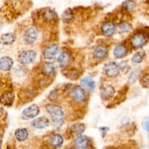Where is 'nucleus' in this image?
<instances>
[{
	"instance_id": "obj_25",
	"label": "nucleus",
	"mask_w": 149,
	"mask_h": 149,
	"mask_svg": "<svg viewBox=\"0 0 149 149\" xmlns=\"http://www.w3.org/2000/svg\"><path fill=\"white\" fill-rule=\"evenodd\" d=\"M144 56H145V54H144L143 52L136 53L132 56V61L133 63H135V64H139V63H141V61L143 60Z\"/></svg>"
},
{
	"instance_id": "obj_29",
	"label": "nucleus",
	"mask_w": 149,
	"mask_h": 149,
	"mask_svg": "<svg viewBox=\"0 0 149 149\" xmlns=\"http://www.w3.org/2000/svg\"><path fill=\"white\" fill-rule=\"evenodd\" d=\"M141 83L145 88H149V74H146L141 79Z\"/></svg>"
},
{
	"instance_id": "obj_30",
	"label": "nucleus",
	"mask_w": 149,
	"mask_h": 149,
	"mask_svg": "<svg viewBox=\"0 0 149 149\" xmlns=\"http://www.w3.org/2000/svg\"><path fill=\"white\" fill-rule=\"evenodd\" d=\"M72 16H73L72 12H71L70 10H67L63 14V19L65 20H69L70 19L72 18Z\"/></svg>"
},
{
	"instance_id": "obj_19",
	"label": "nucleus",
	"mask_w": 149,
	"mask_h": 149,
	"mask_svg": "<svg viewBox=\"0 0 149 149\" xmlns=\"http://www.w3.org/2000/svg\"><path fill=\"white\" fill-rule=\"evenodd\" d=\"M127 53V48L124 45H119L115 48L113 51V55L116 58H123Z\"/></svg>"
},
{
	"instance_id": "obj_6",
	"label": "nucleus",
	"mask_w": 149,
	"mask_h": 149,
	"mask_svg": "<svg viewBox=\"0 0 149 149\" xmlns=\"http://www.w3.org/2000/svg\"><path fill=\"white\" fill-rule=\"evenodd\" d=\"M38 37V31L36 28L31 27L28 30L26 31L24 34V41L26 43L31 44L33 43L36 39Z\"/></svg>"
},
{
	"instance_id": "obj_33",
	"label": "nucleus",
	"mask_w": 149,
	"mask_h": 149,
	"mask_svg": "<svg viewBox=\"0 0 149 149\" xmlns=\"http://www.w3.org/2000/svg\"><path fill=\"white\" fill-rule=\"evenodd\" d=\"M0 149H1V147H0Z\"/></svg>"
},
{
	"instance_id": "obj_23",
	"label": "nucleus",
	"mask_w": 149,
	"mask_h": 149,
	"mask_svg": "<svg viewBox=\"0 0 149 149\" xmlns=\"http://www.w3.org/2000/svg\"><path fill=\"white\" fill-rule=\"evenodd\" d=\"M85 129V127L82 124H76L71 127V133L74 135H80L82 132H84Z\"/></svg>"
},
{
	"instance_id": "obj_8",
	"label": "nucleus",
	"mask_w": 149,
	"mask_h": 149,
	"mask_svg": "<svg viewBox=\"0 0 149 149\" xmlns=\"http://www.w3.org/2000/svg\"><path fill=\"white\" fill-rule=\"evenodd\" d=\"M76 149H88L90 146V140L84 135H79L74 141Z\"/></svg>"
},
{
	"instance_id": "obj_27",
	"label": "nucleus",
	"mask_w": 149,
	"mask_h": 149,
	"mask_svg": "<svg viewBox=\"0 0 149 149\" xmlns=\"http://www.w3.org/2000/svg\"><path fill=\"white\" fill-rule=\"evenodd\" d=\"M123 7L127 11H132L135 7V3L131 0H127L123 4Z\"/></svg>"
},
{
	"instance_id": "obj_14",
	"label": "nucleus",
	"mask_w": 149,
	"mask_h": 149,
	"mask_svg": "<svg viewBox=\"0 0 149 149\" xmlns=\"http://www.w3.org/2000/svg\"><path fill=\"white\" fill-rule=\"evenodd\" d=\"M116 32V26L112 22H106L102 26V32L106 37H111Z\"/></svg>"
},
{
	"instance_id": "obj_28",
	"label": "nucleus",
	"mask_w": 149,
	"mask_h": 149,
	"mask_svg": "<svg viewBox=\"0 0 149 149\" xmlns=\"http://www.w3.org/2000/svg\"><path fill=\"white\" fill-rule=\"evenodd\" d=\"M140 72H141L140 70H135V71L132 72L129 77L130 82V83H134V82L138 79V76H139L140 74Z\"/></svg>"
},
{
	"instance_id": "obj_1",
	"label": "nucleus",
	"mask_w": 149,
	"mask_h": 149,
	"mask_svg": "<svg viewBox=\"0 0 149 149\" xmlns=\"http://www.w3.org/2000/svg\"><path fill=\"white\" fill-rule=\"evenodd\" d=\"M46 110L48 113L50 115L54 124L56 126H61L62 124V120L63 118L64 112L63 108L61 106L57 105H52V104H48L46 105Z\"/></svg>"
},
{
	"instance_id": "obj_10",
	"label": "nucleus",
	"mask_w": 149,
	"mask_h": 149,
	"mask_svg": "<svg viewBox=\"0 0 149 149\" xmlns=\"http://www.w3.org/2000/svg\"><path fill=\"white\" fill-rule=\"evenodd\" d=\"M81 86L85 90L93 92L95 88V82L92 77L87 76L81 80Z\"/></svg>"
},
{
	"instance_id": "obj_26",
	"label": "nucleus",
	"mask_w": 149,
	"mask_h": 149,
	"mask_svg": "<svg viewBox=\"0 0 149 149\" xmlns=\"http://www.w3.org/2000/svg\"><path fill=\"white\" fill-rule=\"evenodd\" d=\"M56 14L52 10H47L44 13V18L47 20H53L56 18Z\"/></svg>"
},
{
	"instance_id": "obj_21",
	"label": "nucleus",
	"mask_w": 149,
	"mask_h": 149,
	"mask_svg": "<svg viewBox=\"0 0 149 149\" xmlns=\"http://www.w3.org/2000/svg\"><path fill=\"white\" fill-rule=\"evenodd\" d=\"M115 93V89H113V86H108L105 87L103 89L101 92V96L103 99H108L109 98L112 97Z\"/></svg>"
},
{
	"instance_id": "obj_2",
	"label": "nucleus",
	"mask_w": 149,
	"mask_h": 149,
	"mask_svg": "<svg viewBox=\"0 0 149 149\" xmlns=\"http://www.w3.org/2000/svg\"><path fill=\"white\" fill-rule=\"evenodd\" d=\"M36 56V53L35 51H24L20 53L18 56V61L22 64H27L33 62Z\"/></svg>"
},
{
	"instance_id": "obj_12",
	"label": "nucleus",
	"mask_w": 149,
	"mask_h": 149,
	"mask_svg": "<svg viewBox=\"0 0 149 149\" xmlns=\"http://www.w3.org/2000/svg\"><path fill=\"white\" fill-rule=\"evenodd\" d=\"M58 53V47L56 45H50L47 47L44 51V56L47 59L55 58Z\"/></svg>"
},
{
	"instance_id": "obj_7",
	"label": "nucleus",
	"mask_w": 149,
	"mask_h": 149,
	"mask_svg": "<svg viewBox=\"0 0 149 149\" xmlns=\"http://www.w3.org/2000/svg\"><path fill=\"white\" fill-rule=\"evenodd\" d=\"M72 97L77 102H82L86 99V93L81 86H76L72 91Z\"/></svg>"
},
{
	"instance_id": "obj_4",
	"label": "nucleus",
	"mask_w": 149,
	"mask_h": 149,
	"mask_svg": "<svg viewBox=\"0 0 149 149\" xmlns=\"http://www.w3.org/2000/svg\"><path fill=\"white\" fill-rule=\"evenodd\" d=\"M119 66L114 61H110L106 64L104 67V72L109 77L116 76L119 72Z\"/></svg>"
},
{
	"instance_id": "obj_9",
	"label": "nucleus",
	"mask_w": 149,
	"mask_h": 149,
	"mask_svg": "<svg viewBox=\"0 0 149 149\" xmlns=\"http://www.w3.org/2000/svg\"><path fill=\"white\" fill-rule=\"evenodd\" d=\"M15 96L13 92L6 91L0 96V104L4 106H10L14 102Z\"/></svg>"
},
{
	"instance_id": "obj_3",
	"label": "nucleus",
	"mask_w": 149,
	"mask_h": 149,
	"mask_svg": "<svg viewBox=\"0 0 149 149\" xmlns=\"http://www.w3.org/2000/svg\"><path fill=\"white\" fill-rule=\"evenodd\" d=\"M39 108L36 105H32L26 108L22 113V117L25 120H29L35 118L39 113Z\"/></svg>"
},
{
	"instance_id": "obj_32",
	"label": "nucleus",
	"mask_w": 149,
	"mask_h": 149,
	"mask_svg": "<svg viewBox=\"0 0 149 149\" xmlns=\"http://www.w3.org/2000/svg\"><path fill=\"white\" fill-rule=\"evenodd\" d=\"M1 115H2V109L0 108V116H1Z\"/></svg>"
},
{
	"instance_id": "obj_15",
	"label": "nucleus",
	"mask_w": 149,
	"mask_h": 149,
	"mask_svg": "<svg viewBox=\"0 0 149 149\" xmlns=\"http://www.w3.org/2000/svg\"><path fill=\"white\" fill-rule=\"evenodd\" d=\"M94 56L96 58H99V59H102L106 57L108 54V49L106 46L104 45H97L94 50Z\"/></svg>"
},
{
	"instance_id": "obj_11",
	"label": "nucleus",
	"mask_w": 149,
	"mask_h": 149,
	"mask_svg": "<svg viewBox=\"0 0 149 149\" xmlns=\"http://www.w3.org/2000/svg\"><path fill=\"white\" fill-rule=\"evenodd\" d=\"M49 124V120L45 117H39L32 121V127L37 129H42L47 127Z\"/></svg>"
},
{
	"instance_id": "obj_22",
	"label": "nucleus",
	"mask_w": 149,
	"mask_h": 149,
	"mask_svg": "<svg viewBox=\"0 0 149 149\" xmlns=\"http://www.w3.org/2000/svg\"><path fill=\"white\" fill-rule=\"evenodd\" d=\"M55 67L52 63H47V64H44L43 67H42V72L47 76L53 74L55 73Z\"/></svg>"
},
{
	"instance_id": "obj_13",
	"label": "nucleus",
	"mask_w": 149,
	"mask_h": 149,
	"mask_svg": "<svg viewBox=\"0 0 149 149\" xmlns=\"http://www.w3.org/2000/svg\"><path fill=\"white\" fill-rule=\"evenodd\" d=\"M13 58L9 56H4L0 58V70L2 71H9L13 66Z\"/></svg>"
},
{
	"instance_id": "obj_20",
	"label": "nucleus",
	"mask_w": 149,
	"mask_h": 149,
	"mask_svg": "<svg viewBox=\"0 0 149 149\" xmlns=\"http://www.w3.org/2000/svg\"><path fill=\"white\" fill-rule=\"evenodd\" d=\"M50 145L54 148H59L63 143V138L58 134H55L50 137Z\"/></svg>"
},
{
	"instance_id": "obj_18",
	"label": "nucleus",
	"mask_w": 149,
	"mask_h": 149,
	"mask_svg": "<svg viewBox=\"0 0 149 149\" xmlns=\"http://www.w3.org/2000/svg\"><path fill=\"white\" fill-rule=\"evenodd\" d=\"M15 136L17 140L20 142H23L26 140L29 137V131L26 129H17L15 132Z\"/></svg>"
},
{
	"instance_id": "obj_16",
	"label": "nucleus",
	"mask_w": 149,
	"mask_h": 149,
	"mask_svg": "<svg viewBox=\"0 0 149 149\" xmlns=\"http://www.w3.org/2000/svg\"><path fill=\"white\" fill-rule=\"evenodd\" d=\"M71 57L70 54L67 52H63L58 57V64L61 67H65L70 64Z\"/></svg>"
},
{
	"instance_id": "obj_17",
	"label": "nucleus",
	"mask_w": 149,
	"mask_h": 149,
	"mask_svg": "<svg viewBox=\"0 0 149 149\" xmlns=\"http://www.w3.org/2000/svg\"><path fill=\"white\" fill-rule=\"evenodd\" d=\"M15 35L13 33H6L1 35L0 38V42L3 45H12L15 40Z\"/></svg>"
},
{
	"instance_id": "obj_5",
	"label": "nucleus",
	"mask_w": 149,
	"mask_h": 149,
	"mask_svg": "<svg viewBox=\"0 0 149 149\" xmlns=\"http://www.w3.org/2000/svg\"><path fill=\"white\" fill-rule=\"evenodd\" d=\"M147 39L145 35L141 33L135 34L131 39V44L134 48H141L146 44Z\"/></svg>"
},
{
	"instance_id": "obj_24",
	"label": "nucleus",
	"mask_w": 149,
	"mask_h": 149,
	"mask_svg": "<svg viewBox=\"0 0 149 149\" xmlns=\"http://www.w3.org/2000/svg\"><path fill=\"white\" fill-rule=\"evenodd\" d=\"M131 29H132V25L128 22H122L118 26V32L121 34L128 32L131 30Z\"/></svg>"
},
{
	"instance_id": "obj_31",
	"label": "nucleus",
	"mask_w": 149,
	"mask_h": 149,
	"mask_svg": "<svg viewBox=\"0 0 149 149\" xmlns=\"http://www.w3.org/2000/svg\"><path fill=\"white\" fill-rule=\"evenodd\" d=\"M143 128L146 131H149V118H146L143 121Z\"/></svg>"
}]
</instances>
